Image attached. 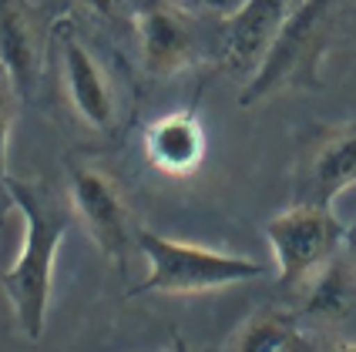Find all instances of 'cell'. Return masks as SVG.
Listing matches in <instances>:
<instances>
[{
  "mask_svg": "<svg viewBox=\"0 0 356 352\" xmlns=\"http://www.w3.org/2000/svg\"><path fill=\"white\" fill-rule=\"evenodd\" d=\"M7 201L24 218V242L14 265L3 272V295L14 309V322L24 339L38 342L47 329L54 258L71 228L74 208L47 185L20 178H7Z\"/></svg>",
  "mask_w": 356,
  "mask_h": 352,
  "instance_id": "6da1fadb",
  "label": "cell"
},
{
  "mask_svg": "<svg viewBox=\"0 0 356 352\" xmlns=\"http://www.w3.org/2000/svg\"><path fill=\"white\" fill-rule=\"evenodd\" d=\"M138 249L148 258V275L141 278L135 295H198L266 275V265L256 258L178 242L152 228L138 232Z\"/></svg>",
  "mask_w": 356,
  "mask_h": 352,
  "instance_id": "7a4b0ae2",
  "label": "cell"
},
{
  "mask_svg": "<svg viewBox=\"0 0 356 352\" xmlns=\"http://www.w3.org/2000/svg\"><path fill=\"white\" fill-rule=\"evenodd\" d=\"M343 0H299L293 14L286 17L279 37L249 74L238 104L249 108L286 87H316L319 84V58L330 44V31L337 24Z\"/></svg>",
  "mask_w": 356,
  "mask_h": 352,
  "instance_id": "3957f363",
  "label": "cell"
},
{
  "mask_svg": "<svg viewBox=\"0 0 356 352\" xmlns=\"http://www.w3.org/2000/svg\"><path fill=\"white\" fill-rule=\"evenodd\" d=\"M266 238L282 285H302L346 245V225L330 205L299 201L266 221Z\"/></svg>",
  "mask_w": 356,
  "mask_h": 352,
  "instance_id": "277c9868",
  "label": "cell"
},
{
  "mask_svg": "<svg viewBox=\"0 0 356 352\" xmlns=\"http://www.w3.org/2000/svg\"><path fill=\"white\" fill-rule=\"evenodd\" d=\"M71 208L108 258L121 262L128 249V218L115 181L95 168H71Z\"/></svg>",
  "mask_w": 356,
  "mask_h": 352,
  "instance_id": "5b68a950",
  "label": "cell"
},
{
  "mask_svg": "<svg viewBox=\"0 0 356 352\" xmlns=\"http://www.w3.org/2000/svg\"><path fill=\"white\" fill-rule=\"evenodd\" d=\"M299 0H245L222 24V60L238 74H252L279 37Z\"/></svg>",
  "mask_w": 356,
  "mask_h": 352,
  "instance_id": "8992f818",
  "label": "cell"
},
{
  "mask_svg": "<svg viewBox=\"0 0 356 352\" xmlns=\"http://www.w3.org/2000/svg\"><path fill=\"white\" fill-rule=\"evenodd\" d=\"M135 24H138V47L148 74L168 78L192 64L195 37L175 7H168L161 0H145L135 14Z\"/></svg>",
  "mask_w": 356,
  "mask_h": 352,
  "instance_id": "52a82bcc",
  "label": "cell"
},
{
  "mask_svg": "<svg viewBox=\"0 0 356 352\" xmlns=\"http://www.w3.org/2000/svg\"><path fill=\"white\" fill-rule=\"evenodd\" d=\"M0 67L20 101H31L40 81V27L27 0H0Z\"/></svg>",
  "mask_w": 356,
  "mask_h": 352,
  "instance_id": "ba28073f",
  "label": "cell"
},
{
  "mask_svg": "<svg viewBox=\"0 0 356 352\" xmlns=\"http://www.w3.org/2000/svg\"><path fill=\"white\" fill-rule=\"evenodd\" d=\"M60 67H64L67 98H71V108L78 111V117L84 124H91L95 131H111L115 94H111L108 78L95 60V54L74 34H64V40H60Z\"/></svg>",
  "mask_w": 356,
  "mask_h": 352,
  "instance_id": "9c48e42d",
  "label": "cell"
},
{
  "mask_svg": "<svg viewBox=\"0 0 356 352\" xmlns=\"http://www.w3.org/2000/svg\"><path fill=\"white\" fill-rule=\"evenodd\" d=\"M145 155L165 175L195 171L202 155H205V135H202L198 117L185 115V111L159 117L145 135Z\"/></svg>",
  "mask_w": 356,
  "mask_h": 352,
  "instance_id": "30bf717a",
  "label": "cell"
},
{
  "mask_svg": "<svg viewBox=\"0 0 356 352\" xmlns=\"http://www.w3.org/2000/svg\"><path fill=\"white\" fill-rule=\"evenodd\" d=\"M356 185V121L343 124L316 148L306 178V198L313 205H330L339 192Z\"/></svg>",
  "mask_w": 356,
  "mask_h": 352,
  "instance_id": "8fae6325",
  "label": "cell"
},
{
  "mask_svg": "<svg viewBox=\"0 0 356 352\" xmlns=\"http://www.w3.org/2000/svg\"><path fill=\"white\" fill-rule=\"evenodd\" d=\"M306 289V315L323 319V322H337L343 315L356 309V265L353 262H339L330 258L316 275H309L302 282Z\"/></svg>",
  "mask_w": 356,
  "mask_h": 352,
  "instance_id": "7c38bea8",
  "label": "cell"
},
{
  "mask_svg": "<svg viewBox=\"0 0 356 352\" xmlns=\"http://www.w3.org/2000/svg\"><path fill=\"white\" fill-rule=\"evenodd\" d=\"M232 352H319L293 315L259 312L238 329Z\"/></svg>",
  "mask_w": 356,
  "mask_h": 352,
  "instance_id": "4fadbf2b",
  "label": "cell"
},
{
  "mask_svg": "<svg viewBox=\"0 0 356 352\" xmlns=\"http://www.w3.org/2000/svg\"><path fill=\"white\" fill-rule=\"evenodd\" d=\"M17 91L10 78L0 67V198H7V144H10V128H14V111H17Z\"/></svg>",
  "mask_w": 356,
  "mask_h": 352,
  "instance_id": "5bb4252c",
  "label": "cell"
},
{
  "mask_svg": "<svg viewBox=\"0 0 356 352\" xmlns=\"http://www.w3.org/2000/svg\"><path fill=\"white\" fill-rule=\"evenodd\" d=\"M84 3L101 17H115V10L121 7V0H84Z\"/></svg>",
  "mask_w": 356,
  "mask_h": 352,
  "instance_id": "9a60e30c",
  "label": "cell"
},
{
  "mask_svg": "<svg viewBox=\"0 0 356 352\" xmlns=\"http://www.w3.org/2000/svg\"><path fill=\"white\" fill-rule=\"evenodd\" d=\"M346 252H350V262L356 265V218L346 225Z\"/></svg>",
  "mask_w": 356,
  "mask_h": 352,
  "instance_id": "2e32d148",
  "label": "cell"
},
{
  "mask_svg": "<svg viewBox=\"0 0 356 352\" xmlns=\"http://www.w3.org/2000/svg\"><path fill=\"white\" fill-rule=\"evenodd\" d=\"M330 352H356V342H339V346H333Z\"/></svg>",
  "mask_w": 356,
  "mask_h": 352,
  "instance_id": "e0dca14e",
  "label": "cell"
}]
</instances>
